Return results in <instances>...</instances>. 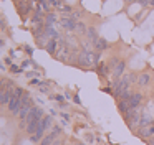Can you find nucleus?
<instances>
[{"label":"nucleus","mask_w":154,"mask_h":145,"mask_svg":"<svg viewBox=\"0 0 154 145\" xmlns=\"http://www.w3.org/2000/svg\"><path fill=\"white\" fill-rule=\"evenodd\" d=\"M136 79H137V76L134 74V72L123 76V78H121L119 81L114 84V96H116V97H121V96H123L126 91H129V84L133 81H136Z\"/></svg>","instance_id":"nucleus-1"},{"label":"nucleus","mask_w":154,"mask_h":145,"mask_svg":"<svg viewBox=\"0 0 154 145\" xmlns=\"http://www.w3.org/2000/svg\"><path fill=\"white\" fill-rule=\"evenodd\" d=\"M124 119H126V124L129 125V129H136V127H139V124H141V112L137 111V109H131V111L124 115Z\"/></svg>","instance_id":"nucleus-2"},{"label":"nucleus","mask_w":154,"mask_h":145,"mask_svg":"<svg viewBox=\"0 0 154 145\" xmlns=\"http://www.w3.org/2000/svg\"><path fill=\"white\" fill-rule=\"evenodd\" d=\"M78 63H80L81 66H93L98 63V55H94V53H91V51H85V53H81V56L78 58Z\"/></svg>","instance_id":"nucleus-3"},{"label":"nucleus","mask_w":154,"mask_h":145,"mask_svg":"<svg viewBox=\"0 0 154 145\" xmlns=\"http://www.w3.org/2000/svg\"><path fill=\"white\" fill-rule=\"evenodd\" d=\"M7 107H8V111H10L12 114L18 117V112H20V109H22V97H17V96H14V97H12V101L8 102Z\"/></svg>","instance_id":"nucleus-4"},{"label":"nucleus","mask_w":154,"mask_h":145,"mask_svg":"<svg viewBox=\"0 0 154 145\" xmlns=\"http://www.w3.org/2000/svg\"><path fill=\"white\" fill-rule=\"evenodd\" d=\"M45 117V114H43V111H42L40 107H37V105H33V109H32V112H30V115L27 117V124L28 122H40L42 119Z\"/></svg>","instance_id":"nucleus-5"},{"label":"nucleus","mask_w":154,"mask_h":145,"mask_svg":"<svg viewBox=\"0 0 154 145\" xmlns=\"http://www.w3.org/2000/svg\"><path fill=\"white\" fill-rule=\"evenodd\" d=\"M58 134H60V127H53V132L45 135V137L40 140V145H51L58 138Z\"/></svg>","instance_id":"nucleus-6"},{"label":"nucleus","mask_w":154,"mask_h":145,"mask_svg":"<svg viewBox=\"0 0 154 145\" xmlns=\"http://www.w3.org/2000/svg\"><path fill=\"white\" fill-rule=\"evenodd\" d=\"M137 135L143 138H149L154 135V124L152 125H147V127H139V130H137Z\"/></svg>","instance_id":"nucleus-7"},{"label":"nucleus","mask_w":154,"mask_h":145,"mask_svg":"<svg viewBox=\"0 0 154 145\" xmlns=\"http://www.w3.org/2000/svg\"><path fill=\"white\" fill-rule=\"evenodd\" d=\"M61 26H63V28H66V30H70V31H73V30H76V20H73V18H61Z\"/></svg>","instance_id":"nucleus-8"},{"label":"nucleus","mask_w":154,"mask_h":145,"mask_svg":"<svg viewBox=\"0 0 154 145\" xmlns=\"http://www.w3.org/2000/svg\"><path fill=\"white\" fill-rule=\"evenodd\" d=\"M141 101H143V94H139V92H134V94H131V97H129V105H131V109H137V105L141 104Z\"/></svg>","instance_id":"nucleus-9"},{"label":"nucleus","mask_w":154,"mask_h":145,"mask_svg":"<svg viewBox=\"0 0 154 145\" xmlns=\"http://www.w3.org/2000/svg\"><path fill=\"white\" fill-rule=\"evenodd\" d=\"M147 125H152V117H151L149 112L143 111L141 112V124H139V127H147Z\"/></svg>","instance_id":"nucleus-10"},{"label":"nucleus","mask_w":154,"mask_h":145,"mask_svg":"<svg viewBox=\"0 0 154 145\" xmlns=\"http://www.w3.org/2000/svg\"><path fill=\"white\" fill-rule=\"evenodd\" d=\"M118 109H119V112H121L123 115H126L128 112L131 111L129 101H126V99H119V101H118Z\"/></svg>","instance_id":"nucleus-11"},{"label":"nucleus","mask_w":154,"mask_h":145,"mask_svg":"<svg viewBox=\"0 0 154 145\" xmlns=\"http://www.w3.org/2000/svg\"><path fill=\"white\" fill-rule=\"evenodd\" d=\"M123 72H124V61H119L113 68V74H114V78H121V76H123Z\"/></svg>","instance_id":"nucleus-12"},{"label":"nucleus","mask_w":154,"mask_h":145,"mask_svg":"<svg viewBox=\"0 0 154 145\" xmlns=\"http://www.w3.org/2000/svg\"><path fill=\"white\" fill-rule=\"evenodd\" d=\"M93 43H94V48H96L98 51H103L104 48H108V43L104 41L103 38H98L96 41H93Z\"/></svg>","instance_id":"nucleus-13"},{"label":"nucleus","mask_w":154,"mask_h":145,"mask_svg":"<svg viewBox=\"0 0 154 145\" xmlns=\"http://www.w3.org/2000/svg\"><path fill=\"white\" fill-rule=\"evenodd\" d=\"M147 82H149V74L147 72H143V74L137 76V84L139 86H146Z\"/></svg>","instance_id":"nucleus-14"},{"label":"nucleus","mask_w":154,"mask_h":145,"mask_svg":"<svg viewBox=\"0 0 154 145\" xmlns=\"http://www.w3.org/2000/svg\"><path fill=\"white\" fill-rule=\"evenodd\" d=\"M86 36L91 40V41H96V40L100 38V36L96 35V30H94V28H88L86 30Z\"/></svg>","instance_id":"nucleus-15"},{"label":"nucleus","mask_w":154,"mask_h":145,"mask_svg":"<svg viewBox=\"0 0 154 145\" xmlns=\"http://www.w3.org/2000/svg\"><path fill=\"white\" fill-rule=\"evenodd\" d=\"M45 33H47V36H50V38H57V31H55V30L53 28H51V26H45Z\"/></svg>","instance_id":"nucleus-16"},{"label":"nucleus","mask_w":154,"mask_h":145,"mask_svg":"<svg viewBox=\"0 0 154 145\" xmlns=\"http://www.w3.org/2000/svg\"><path fill=\"white\" fill-rule=\"evenodd\" d=\"M55 49H57V43H55V40H50V41L47 43V51L55 53Z\"/></svg>","instance_id":"nucleus-17"},{"label":"nucleus","mask_w":154,"mask_h":145,"mask_svg":"<svg viewBox=\"0 0 154 145\" xmlns=\"http://www.w3.org/2000/svg\"><path fill=\"white\" fill-rule=\"evenodd\" d=\"M42 124L45 125V129H48L51 124H53V120H51V115H45L43 119H42Z\"/></svg>","instance_id":"nucleus-18"},{"label":"nucleus","mask_w":154,"mask_h":145,"mask_svg":"<svg viewBox=\"0 0 154 145\" xmlns=\"http://www.w3.org/2000/svg\"><path fill=\"white\" fill-rule=\"evenodd\" d=\"M55 22H57V16H55L53 13H50V15L47 16V25H45V26H50V25H53Z\"/></svg>","instance_id":"nucleus-19"},{"label":"nucleus","mask_w":154,"mask_h":145,"mask_svg":"<svg viewBox=\"0 0 154 145\" xmlns=\"http://www.w3.org/2000/svg\"><path fill=\"white\" fill-rule=\"evenodd\" d=\"M23 94H25L23 89H20V87H17V89L14 91V96H17V97H23Z\"/></svg>","instance_id":"nucleus-20"},{"label":"nucleus","mask_w":154,"mask_h":145,"mask_svg":"<svg viewBox=\"0 0 154 145\" xmlns=\"http://www.w3.org/2000/svg\"><path fill=\"white\" fill-rule=\"evenodd\" d=\"M50 3H51V5H55V7H58V8L63 7V2H61V0H50Z\"/></svg>","instance_id":"nucleus-21"},{"label":"nucleus","mask_w":154,"mask_h":145,"mask_svg":"<svg viewBox=\"0 0 154 145\" xmlns=\"http://www.w3.org/2000/svg\"><path fill=\"white\" fill-rule=\"evenodd\" d=\"M63 144H65V140H63V138H57V140H55L51 145H63Z\"/></svg>","instance_id":"nucleus-22"},{"label":"nucleus","mask_w":154,"mask_h":145,"mask_svg":"<svg viewBox=\"0 0 154 145\" xmlns=\"http://www.w3.org/2000/svg\"><path fill=\"white\" fill-rule=\"evenodd\" d=\"M146 144L147 145H154V135H152V137H149V138H146Z\"/></svg>","instance_id":"nucleus-23"},{"label":"nucleus","mask_w":154,"mask_h":145,"mask_svg":"<svg viewBox=\"0 0 154 145\" xmlns=\"http://www.w3.org/2000/svg\"><path fill=\"white\" fill-rule=\"evenodd\" d=\"M10 69H12V71H15V72H18V71H20V69H18V68H17V66H12V68H10Z\"/></svg>","instance_id":"nucleus-24"},{"label":"nucleus","mask_w":154,"mask_h":145,"mask_svg":"<svg viewBox=\"0 0 154 145\" xmlns=\"http://www.w3.org/2000/svg\"><path fill=\"white\" fill-rule=\"evenodd\" d=\"M75 145H83V144H75Z\"/></svg>","instance_id":"nucleus-25"},{"label":"nucleus","mask_w":154,"mask_h":145,"mask_svg":"<svg viewBox=\"0 0 154 145\" xmlns=\"http://www.w3.org/2000/svg\"><path fill=\"white\" fill-rule=\"evenodd\" d=\"M151 3H154V0H151Z\"/></svg>","instance_id":"nucleus-26"}]
</instances>
